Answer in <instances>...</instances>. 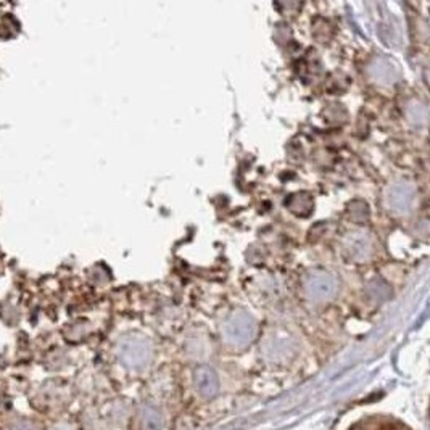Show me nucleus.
Masks as SVG:
<instances>
[{
	"mask_svg": "<svg viewBox=\"0 0 430 430\" xmlns=\"http://www.w3.org/2000/svg\"><path fill=\"white\" fill-rule=\"evenodd\" d=\"M339 283L334 274L328 273V271H311L306 274L303 280V289L308 298L314 301H324L332 298L337 292Z\"/></svg>",
	"mask_w": 430,
	"mask_h": 430,
	"instance_id": "1",
	"label": "nucleus"
},
{
	"mask_svg": "<svg viewBox=\"0 0 430 430\" xmlns=\"http://www.w3.org/2000/svg\"><path fill=\"white\" fill-rule=\"evenodd\" d=\"M414 199H416V189L408 181L395 182L387 192V204L395 213H406L411 210Z\"/></svg>",
	"mask_w": 430,
	"mask_h": 430,
	"instance_id": "2",
	"label": "nucleus"
},
{
	"mask_svg": "<svg viewBox=\"0 0 430 430\" xmlns=\"http://www.w3.org/2000/svg\"><path fill=\"white\" fill-rule=\"evenodd\" d=\"M343 247L350 258L355 260H366L370 253V249H373L369 237L361 234V232H353V234L345 237Z\"/></svg>",
	"mask_w": 430,
	"mask_h": 430,
	"instance_id": "3",
	"label": "nucleus"
},
{
	"mask_svg": "<svg viewBox=\"0 0 430 430\" xmlns=\"http://www.w3.org/2000/svg\"><path fill=\"white\" fill-rule=\"evenodd\" d=\"M370 74H373L375 81L388 84L395 79V68L392 63L385 60V58H377V60L373 63V66H370Z\"/></svg>",
	"mask_w": 430,
	"mask_h": 430,
	"instance_id": "4",
	"label": "nucleus"
},
{
	"mask_svg": "<svg viewBox=\"0 0 430 430\" xmlns=\"http://www.w3.org/2000/svg\"><path fill=\"white\" fill-rule=\"evenodd\" d=\"M287 206L294 211L295 215L298 216H306L311 213V210H313V199L308 194H295L292 195L289 200H287Z\"/></svg>",
	"mask_w": 430,
	"mask_h": 430,
	"instance_id": "5",
	"label": "nucleus"
},
{
	"mask_svg": "<svg viewBox=\"0 0 430 430\" xmlns=\"http://www.w3.org/2000/svg\"><path fill=\"white\" fill-rule=\"evenodd\" d=\"M408 118L414 121V125H421L427 120V108L421 105V103L414 102L411 107L408 108Z\"/></svg>",
	"mask_w": 430,
	"mask_h": 430,
	"instance_id": "6",
	"label": "nucleus"
}]
</instances>
